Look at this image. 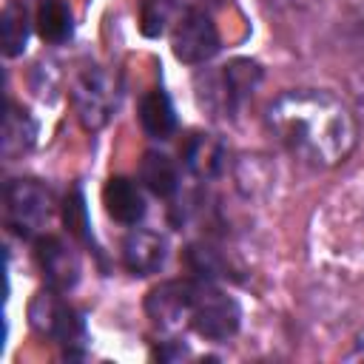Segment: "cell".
Segmentation results:
<instances>
[{
	"instance_id": "obj_13",
	"label": "cell",
	"mask_w": 364,
	"mask_h": 364,
	"mask_svg": "<svg viewBox=\"0 0 364 364\" xmlns=\"http://www.w3.org/2000/svg\"><path fill=\"white\" fill-rule=\"evenodd\" d=\"M185 165L191 168V173L210 179L225 168V148L219 139H213L210 134H193L185 142Z\"/></svg>"
},
{
	"instance_id": "obj_18",
	"label": "cell",
	"mask_w": 364,
	"mask_h": 364,
	"mask_svg": "<svg viewBox=\"0 0 364 364\" xmlns=\"http://www.w3.org/2000/svg\"><path fill=\"white\" fill-rule=\"evenodd\" d=\"M63 219H65V228L77 236V239H88V213H85V199L82 193L74 188L65 202H63Z\"/></svg>"
},
{
	"instance_id": "obj_4",
	"label": "cell",
	"mask_w": 364,
	"mask_h": 364,
	"mask_svg": "<svg viewBox=\"0 0 364 364\" xmlns=\"http://www.w3.org/2000/svg\"><path fill=\"white\" fill-rule=\"evenodd\" d=\"M262 82V68L250 60H230L216 74H208L205 88L199 91L202 102L216 114L236 111Z\"/></svg>"
},
{
	"instance_id": "obj_2",
	"label": "cell",
	"mask_w": 364,
	"mask_h": 364,
	"mask_svg": "<svg viewBox=\"0 0 364 364\" xmlns=\"http://www.w3.org/2000/svg\"><path fill=\"white\" fill-rule=\"evenodd\" d=\"M71 102H74V111H77V119L82 122V128L100 131L108 125L111 114L117 111L119 82L111 71H105L100 65L85 68L71 88Z\"/></svg>"
},
{
	"instance_id": "obj_1",
	"label": "cell",
	"mask_w": 364,
	"mask_h": 364,
	"mask_svg": "<svg viewBox=\"0 0 364 364\" xmlns=\"http://www.w3.org/2000/svg\"><path fill=\"white\" fill-rule=\"evenodd\" d=\"M264 122L293 156L318 168L344 162L358 142L353 111L321 88L282 91L267 105Z\"/></svg>"
},
{
	"instance_id": "obj_15",
	"label": "cell",
	"mask_w": 364,
	"mask_h": 364,
	"mask_svg": "<svg viewBox=\"0 0 364 364\" xmlns=\"http://www.w3.org/2000/svg\"><path fill=\"white\" fill-rule=\"evenodd\" d=\"M139 182L154 193V196H171L179 188V171L176 162L168 154L148 151L139 162Z\"/></svg>"
},
{
	"instance_id": "obj_6",
	"label": "cell",
	"mask_w": 364,
	"mask_h": 364,
	"mask_svg": "<svg viewBox=\"0 0 364 364\" xmlns=\"http://www.w3.org/2000/svg\"><path fill=\"white\" fill-rule=\"evenodd\" d=\"M28 318H31V327L48 338H54L57 344L63 347H71V344H80L82 341V318L80 313L60 299V290L48 287L43 293L34 296V301L28 304Z\"/></svg>"
},
{
	"instance_id": "obj_12",
	"label": "cell",
	"mask_w": 364,
	"mask_h": 364,
	"mask_svg": "<svg viewBox=\"0 0 364 364\" xmlns=\"http://www.w3.org/2000/svg\"><path fill=\"white\" fill-rule=\"evenodd\" d=\"M34 139H37V122H34V117L23 105L9 102L6 105V117H3V136H0L3 159L23 156L26 151H31Z\"/></svg>"
},
{
	"instance_id": "obj_5",
	"label": "cell",
	"mask_w": 364,
	"mask_h": 364,
	"mask_svg": "<svg viewBox=\"0 0 364 364\" xmlns=\"http://www.w3.org/2000/svg\"><path fill=\"white\" fill-rule=\"evenodd\" d=\"M51 219V193L37 179H11L6 185V222L23 236L34 239Z\"/></svg>"
},
{
	"instance_id": "obj_3",
	"label": "cell",
	"mask_w": 364,
	"mask_h": 364,
	"mask_svg": "<svg viewBox=\"0 0 364 364\" xmlns=\"http://www.w3.org/2000/svg\"><path fill=\"white\" fill-rule=\"evenodd\" d=\"M188 321L202 338L228 341L239 330L242 310H239L236 299H230L228 293H222L219 287H213L205 279V282H196V287H193V301H191V318Z\"/></svg>"
},
{
	"instance_id": "obj_8",
	"label": "cell",
	"mask_w": 364,
	"mask_h": 364,
	"mask_svg": "<svg viewBox=\"0 0 364 364\" xmlns=\"http://www.w3.org/2000/svg\"><path fill=\"white\" fill-rule=\"evenodd\" d=\"M34 256H37V264H40L48 287L65 293L80 282V270H82L80 256L60 236H40L34 245Z\"/></svg>"
},
{
	"instance_id": "obj_19",
	"label": "cell",
	"mask_w": 364,
	"mask_h": 364,
	"mask_svg": "<svg viewBox=\"0 0 364 364\" xmlns=\"http://www.w3.org/2000/svg\"><path fill=\"white\" fill-rule=\"evenodd\" d=\"M344 37L350 40V46L364 51V0L350 9V14L344 20Z\"/></svg>"
},
{
	"instance_id": "obj_7",
	"label": "cell",
	"mask_w": 364,
	"mask_h": 364,
	"mask_svg": "<svg viewBox=\"0 0 364 364\" xmlns=\"http://www.w3.org/2000/svg\"><path fill=\"white\" fill-rule=\"evenodd\" d=\"M171 48H173V57L182 60V63H188V65L208 63L219 51V31H216L213 20L205 11L188 9L179 17L176 28H173Z\"/></svg>"
},
{
	"instance_id": "obj_11",
	"label": "cell",
	"mask_w": 364,
	"mask_h": 364,
	"mask_svg": "<svg viewBox=\"0 0 364 364\" xmlns=\"http://www.w3.org/2000/svg\"><path fill=\"white\" fill-rule=\"evenodd\" d=\"M102 202H105V210L122 225H136L145 213V196H142L139 185L125 176H111L105 182Z\"/></svg>"
},
{
	"instance_id": "obj_20",
	"label": "cell",
	"mask_w": 364,
	"mask_h": 364,
	"mask_svg": "<svg viewBox=\"0 0 364 364\" xmlns=\"http://www.w3.org/2000/svg\"><path fill=\"white\" fill-rule=\"evenodd\" d=\"M344 358H347V361H364V330H358V333H355L353 347H350V353H347Z\"/></svg>"
},
{
	"instance_id": "obj_14",
	"label": "cell",
	"mask_w": 364,
	"mask_h": 364,
	"mask_svg": "<svg viewBox=\"0 0 364 364\" xmlns=\"http://www.w3.org/2000/svg\"><path fill=\"white\" fill-rule=\"evenodd\" d=\"M139 122L145 128L148 136L154 139H168L173 131H176V114H173V105L168 100L165 91H148L139 102Z\"/></svg>"
},
{
	"instance_id": "obj_17",
	"label": "cell",
	"mask_w": 364,
	"mask_h": 364,
	"mask_svg": "<svg viewBox=\"0 0 364 364\" xmlns=\"http://www.w3.org/2000/svg\"><path fill=\"white\" fill-rule=\"evenodd\" d=\"M37 31L46 43H65L71 37V9L63 0H40L37 6Z\"/></svg>"
},
{
	"instance_id": "obj_16",
	"label": "cell",
	"mask_w": 364,
	"mask_h": 364,
	"mask_svg": "<svg viewBox=\"0 0 364 364\" xmlns=\"http://www.w3.org/2000/svg\"><path fill=\"white\" fill-rule=\"evenodd\" d=\"M28 11L20 0H9L3 6V14H0V37H3V54L6 57H17L23 54L26 43H28Z\"/></svg>"
},
{
	"instance_id": "obj_10",
	"label": "cell",
	"mask_w": 364,
	"mask_h": 364,
	"mask_svg": "<svg viewBox=\"0 0 364 364\" xmlns=\"http://www.w3.org/2000/svg\"><path fill=\"white\" fill-rule=\"evenodd\" d=\"M168 256V245L159 233L136 228L125 236L122 242V262L134 276H151L165 264Z\"/></svg>"
},
{
	"instance_id": "obj_9",
	"label": "cell",
	"mask_w": 364,
	"mask_h": 364,
	"mask_svg": "<svg viewBox=\"0 0 364 364\" xmlns=\"http://www.w3.org/2000/svg\"><path fill=\"white\" fill-rule=\"evenodd\" d=\"M196 282L188 279H171L156 284L145 299V313L159 327H179L191 318V301H193Z\"/></svg>"
}]
</instances>
